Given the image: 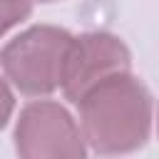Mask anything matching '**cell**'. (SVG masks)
Wrapping results in <instances>:
<instances>
[{"label": "cell", "mask_w": 159, "mask_h": 159, "mask_svg": "<svg viewBox=\"0 0 159 159\" xmlns=\"http://www.w3.org/2000/svg\"><path fill=\"white\" fill-rule=\"evenodd\" d=\"M30 2H55V0H30Z\"/></svg>", "instance_id": "cell-7"}, {"label": "cell", "mask_w": 159, "mask_h": 159, "mask_svg": "<svg viewBox=\"0 0 159 159\" xmlns=\"http://www.w3.org/2000/svg\"><path fill=\"white\" fill-rule=\"evenodd\" d=\"M75 104L84 144L99 157H124L149 142L154 99L149 87L132 72L107 77Z\"/></svg>", "instance_id": "cell-1"}, {"label": "cell", "mask_w": 159, "mask_h": 159, "mask_svg": "<svg viewBox=\"0 0 159 159\" xmlns=\"http://www.w3.org/2000/svg\"><path fill=\"white\" fill-rule=\"evenodd\" d=\"M30 12H32L30 0H0V37L7 35L22 20H27Z\"/></svg>", "instance_id": "cell-5"}, {"label": "cell", "mask_w": 159, "mask_h": 159, "mask_svg": "<svg viewBox=\"0 0 159 159\" xmlns=\"http://www.w3.org/2000/svg\"><path fill=\"white\" fill-rule=\"evenodd\" d=\"M12 109H15V99H12V92L5 82V77L0 75V129L10 122L12 117Z\"/></svg>", "instance_id": "cell-6"}, {"label": "cell", "mask_w": 159, "mask_h": 159, "mask_svg": "<svg viewBox=\"0 0 159 159\" xmlns=\"http://www.w3.org/2000/svg\"><path fill=\"white\" fill-rule=\"evenodd\" d=\"M72 37V32L57 25H32L0 50V67L22 94H52L62 84Z\"/></svg>", "instance_id": "cell-2"}, {"label": "cell", "mask_w": 159, "mask_h": 159, "mask_svg": "<svg viewBox=\"0 0 159 159\" xmlns=\"http://www.w3.org/2000/svg\"><path fill=\"white\" fill-rule=\"evenodd\" d=\"M15 149L20 159H87L80 124L52 99L22 107L15 124Z\"/></svg>", "instance_id": "cell-3"}, {"label": "cell", "mask_w": 159, "mask_h": 159, "mask_svg": "<svg viewBox=\"0 0 159 159\" xmlns=\"http://www.w3.org/2000/svg\"><path fill=\"white\" fill-rule=\"evenodd\" d=\"M129 67L132 55L122 37L112 32H82L72 37L60 87L75 104L87 89L104 82L107 77L129 72Z\"/></svg>", "instance_id": "cell-4"}]
</instances>
